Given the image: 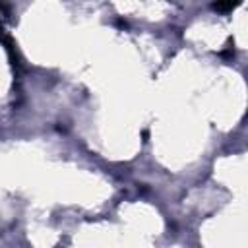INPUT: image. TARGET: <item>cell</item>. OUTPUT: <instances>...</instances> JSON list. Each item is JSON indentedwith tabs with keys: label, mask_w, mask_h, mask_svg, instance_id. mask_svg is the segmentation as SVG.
Returning <instances> with one entry per match:
<instances>
[{
	"label": "cell",
	"mask_w": 248,
	"mask_h": 248,
	"mask_svg": "<svg viewBox=\"0 0 248 248\" xmlns=\"http://www.w3.org/2000/svg\"><path fill=\"white\" fill-rule=\"evenodd\" d=\"M234 6L236 4H232V2H221V4H213V10H217V12H229Z\"/></svg>",
	"instance_id": "obj_1"
}]
</instances>
